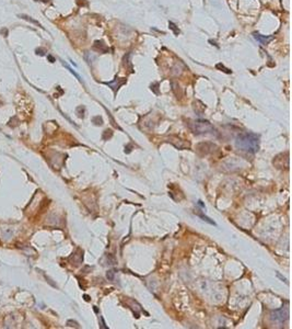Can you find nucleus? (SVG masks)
I'll use <instances>...</instances> for the list:
<instances>
[{"instance_id": "nucleus-1", "label": "nucleus", "mask_w": 292, "mask_h": 329, "mask_svg": "<svg viewBox=\"0 0 292 329\" xmlns=\"http://www.w3.org/2000/svg\"><path fill=\"white\" fill-rule=\"evenodd\" d=\"M235 145L240 150L245 153L255 154L259 149V136L253 133L240 135L235 141Z\"/></svg>"}, {"instance_id": "nucleus-2", "label": "nucleus", "mask_w": 292, "mask_h": 329, "mask_svg": "<svg viewBox=\"0 0 292 329\" xmlns=\"http://www.w3.org/2000/svg\"><path fill=\"white\" fill-rule=\"evenodd\" d=\"M189 128L195 134H207V133L215 132V127L210 122L205 121V120H197L193 121L192 123H188Z\"/></svg>"}, {"instance_id": "nucleus-3", "label": "nucleus", "mask_w": 292, "mask_h": 329, "mask_svg": "<svg viewBox=\"0 0 292 329\" xmlns=\"http://www.w3.org/2000/svg\"><path fill=\"white\" fill-rule=\"evenodd\" d=\"M288 315H289V313H288V309H278V311H275L271 313V318L274 320H276V322H283L285 319L288 318Z\"/></svg>"}, {"instance_id": "nucleus-4", "label": "nucleus", "mask_w": 292, "mask_h": 329, "mask_svg": "<svg viewBox=\"0 0 292 329\" xmlns=\"http://www.w3.org/2000/svg\"><path fill=\"white\" fill-rule=\"evenodd\" d=\"M126 82V79L125 78H115V80H113V81L111 82H105V85H107L108 87L112 88L114 91H116L117 89H118L119 87H121V85H124Z\"/></svg>"}, {"instance_id": "nucleus-5", "label": "nucleus", "mask_w": 292, "mask_h": 329, "mask_svg": "<svg viewBox=\"0 0 292 329\" xmlns=\"http://www.w3.org/2000/svg\"><path fill=\"white\" fill-rule=\"evenodd\" d=\"M93 48L98 50V52L103 53V54H105V53H108V50H110V48L106 46V44H105L103 41H95V42H94Z\"/></svg>"}, {"instance_id": "nucleus-6", "label": "nucleus", "mask_w": 292, "mask_h": 329, "mask_svg": "<svg viewBox=\"0 0 292 329\" xmlns=\"http://www.w3.org/2000/svg\"><path fill=\"white\" fill-rule=\"evenodd\" d=\"M254 37H255V40H257L258 42H259L260 44H262V45H266V44H268L270 41H272L274 40V36H265V35H260L258 34V33H254Z\"/></svg>"}, {"instance_id": "nucleus-7", "label": "nucleus", "mask_w": 292, "mask_h": 329, "mask_svg": "<svg viewBox=\"0 0 292 329\" xmlns=\"http://www.w3.org/2000/svg\"><path fill=\"white\" fill-rule=\"evenodd\" d=\"M19 18L23 19V20H25V21H29V22L33 23V24L37 25V26H39V27H43V26H42V25H41V23H39V22H37L36 20H34V19H32V18H31V17L26 16V14H19Z\"/></svg>"}, {"instance_id": "nucleus-8", "label": "nucleus", "mask_w": 292, "mask_h": 329, "mask_svg": "<svg viewBox=\"0 0 292 329\" xmlns=\"http://www.w3.org/2000/svg\"><path fill=\"white\" fill-rule=\"evenodd\" d=\"M62 64H64V66H65V67H66V68H67V69H68V70H69V71H70V73H71V74H73V75H75V77H77V78H78V79L80 80V81H82V79H81V77H80V76L78 75V74H77V73H75V70H73V69H72V68H70V67H69V66H68V65H67V64H66V63H65V62H62Z\"/></svg>"}, {"instance_id": "nucleus-9", "label": "nucleus", "mask_w": 292, "mask_h": 329, "mask_svg": "<svg viewBox=\"0 0 292 329\" xmlns=\"http://www.w3.org/2000/svg\"><path fill=\"white\" fill-rule=\"evenodd\" d=\"M169 26H170V29H171V30H173V32H174V34H175V35H178V34H180V30H178L177 27H176V25L174 24L173 22H170V23H169Z\"/></svg>"}, {"instance_id": "nucleus-10", "label": "nucleus", "mask_w": 292, "mask_h": 329, "mask_svg": "<svg viewBox=\"0 0 292 329\" xmlns=\"http://www.w3.org/2000/svg\"><path fill=\"white\" fill-rule=\"evenodd\" d=\"M216 67H217L218 69H220V70H222V71H224V73H226V74H231V70H230V69L226 68V67H224L223 65L221 64V63H219V64L216 65Z\"/></svg>"}, {"instance_id": "nucleus-11", "label": "nucleus", "mask_w": 292, "mask_h": 329, "mask_svg": "<svg viewBox=\"0 0 292 329\" xmlns=\"http://www.w3.org/2000/svg\"><path fill=\"white\" fill-rule=\"evenodd\" d=\"M198 216H199V217H201V218H203V221H205V222L209 223V224H211V225H216V223L213 222V221H211V219H210L209 217L205 216V215H203V214H198Z\"/></svg>"}, {"instance_id": "nucleus-12", "label": "nucleus", "mask_w": 292, "mask_h": 329, "mask_svg": "<svg viewBox=\"0 0 292 329\" xmlns=\"http://www.w3.org/2000/svg\"><path fill=\"white\" fill-rule=\"evenodd\" d=\"M48 60H49L52 63H54V62H55V58H54V57H52V56H48Z\"/></svg>"}]
</instances>
